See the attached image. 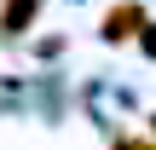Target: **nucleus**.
Here are the masks:
<instances>
[{"label":"nucleus","mask_w":156,"mask_h":150,"mask_svg":"<svg viewBox=\"0 0 156 150\" xmlns=\"http://www.w3.org/2000/svg\"><path fill=\"white\" fill-rule=\"evenodd\" d=\"M98 29H104V40H116V46H122V40L145 35L151 23H145V6H139V0H116V6L104 12V23H98Z\"/></svg>","instance_id":"f257e3e1"},{"label":"nucleus","mask_w":156,"mask_h":150,"mask_svg":"<svg viewBox=\"0 0 156 150\" xmlns=\"http://www.w3.org/2000/svg\"><path fill=\"white\" fill-rule=\"evenodd\" d=\"M35 12H41V0H6L0 6V35H23L35 23Z\"/></svg>","instance_id":"f03ea898"},{"label":"nucleus","mask_w":156,"mask_h":150,"mask_svg":"<svg viewBox=\"0 0 156 150\" xmlns=\"http://www.w3.org/2000/svg\"><path fill=\"white\" fill-rule=\"evenodd\" d=\"M116 150H156L151 139H139V133H122V139H116Z\"/></svg>","instance_id":"7ed1b4c3"}]
</instances>
